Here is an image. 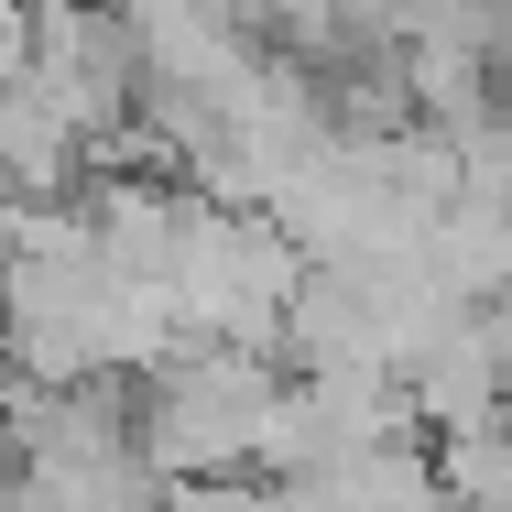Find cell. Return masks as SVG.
<instances>
[{
	"label": "cell",
	"instance_id": "1",
	"mask_svg": "<svg viewBox=\"0 0 512 512\" xmlns=\"http://www.w3.org/2000/svg\"><path fill=\"white\" fill-rule=\"evenodd\" d=\"M273 404H284V382L251 360V349H186L164 382H153V404H142V458L164 469V480H240L251 458H262V436H273Z\"/></svg>",
	"mask_w": 512,
	"mask_h": 512
},
{
	"label": "cell",
	"instance_id": "2",
	"mask_svg": "<svg viewBox=\"0 0 512 512\" xmlns=\"http://www.w3.org/2000/svg\"><path fill=\"white\" fill-rule=\"evenodd\" d=\"M436 480L458 512H512V414H480L458 436H436Z\"/></svg>",
	"mask_w": 512,
	"mask_h": 512
},
{
	"label": "cell",
	"instance_id": "3",
	"mask_svg": "<svg viewBox=\"0 0 512 512\" xmlns=\"http://www.w3.org/2000/svg\"><path fill=\"white\" fill-rule=\"evenodd\" d=\"M153 512H284V491H251V480H164Z\"/></svg>",
	"mask_w": 512,
	"mask_h": 512
}]
</instances>
